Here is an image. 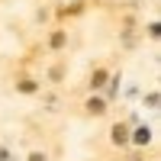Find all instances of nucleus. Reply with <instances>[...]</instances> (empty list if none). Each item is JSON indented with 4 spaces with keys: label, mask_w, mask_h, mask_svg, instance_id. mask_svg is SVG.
<instances>
[{
    "label": "nucleus",
    "mask_w": 161,
    "mask_h": 161,
    "mask_svg": "<svg viewBox=\"0 0 161 161\" xmlns=\"http://www.w3.org/2000/svg\"><path fill=\"white\" fill-rule=\"evenodd\" d=\"M19 90H23V93H32V90H36V84H32V80H23Z\"/></svg>",
    "instance_id": "0eeeda50"
},
{
    "label": "nucleus",
    "mask_w": 161,
    "mask_h": 161,
    "mask_svg": "<svg viewBox=\"0 0 161 161\" xmlns=\"http://www.w3.org/2000/svg\"><path fill=\"white\" fill-rule=\"evenodd\" d=\"M0 161H16V155H10V152L3 148V145H0Z\"/></svg>",
    "instance_id": "423d86ee"
},
{
    "label": "nucleus",
    "mask_w": 161,
    "mask_h": 161,
    "mask_svg": "<svg viewBox=\"0 0 161 161\" xmlns=\"http://www.w3.org/2000/svg\"><path fill=\"white\" fill-rule=\"evenodd\" d=\"M103 80H106L103 71H93V87H103Z\"/></svg>",
    "instance_id": "20e7f679"
},
{
    "label": "nucleus",
    "mask_w": 161,
    "mask_h": 161,
    "mask_svg": "<svg viewBox=\"0 0 161 161\" xmlns=\"http://www.w3.org/2000/svg\"><path fill=\"white\" fill-rule=\"evenodd\" d=\"M61 45H64V36H61V32L52 36V48H61Z\"/></svg>",
    "instance_id": "39448f33"
},
{
    "label": "nucleus",
    "mask_w": 161,
    "mask_h": 161,
    "mask_svg": "<svg viewBox=\"0 0 161 161\" xmlns=\"http://www.w3.org/2000/svg\"><path fill=\"white\" fill-rule=\"evenodd\" d=\"M113 142H116V145H126V142H129V129H126V126H116V129H113Z\"/></svg>",
    "instance_id": "f257e3e1"
},
{
    "label": "nucleus",
    "mask_w": 161,
    "mask_h": 161,
    "mask_svg": "<svg viewBox=\"0 0 161 161\" xmlns=\"http://www.w3.org/2000/svg\"><path fill=\"white\" fill-rule=\"evenodd\" d=\"M87 106H90V113H103V106H106V103H103V100H97V97H90V103H87Z\"/></svg>",
    "instance_id": "7ed1b4c3"
},
{
    "label": "nucleus",
    "mask_w": 161,
    "mask_h": 161,
    "mask_svg": "<svg viewBox=\"0 0 161 161\" xmlns=\"http://www.w3.org/2000/svg\"><path fill=\"white\" fill-rule=\"evenodd\" d=\"M148 139H152L148 129H136V136H132V142H136V145H148Z\"/></svg>",
    "instance_id": "f03ea898"
},
{
    "label": "nucleus",
    "mask_w": 161,
    "mask_h": 161,
    "mask_svg": "<svg viewBox=\"0 0 161 161\" xmlns=\"http://www.w3.org/2000/svg\"><path fill=\"white\" fill-rule=\"evenodd\" d=\"M29 161H45V155H39V152H36V155H29Z\"/></svg>",
    "instance_id": "6e6552de"
}]
</instances>
